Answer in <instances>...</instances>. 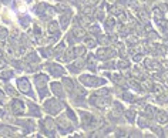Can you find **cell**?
<instances>
[{
	"label": "cell",
	"mask_w": 168,
	"mask_h": 138,
	"mask_svg": "<svg viewBox=\"0 0 168 138\" xmlns=\"http://www.w3.org/2000/svg\"><path fill=\"white\" fill-rule=\"evenodd\" d=\"M80 81L83 84L88 87H97V86H103L106 81L103 78H98V77H94V76H81L80 77Z\"/></svg>",
	"instance_id": "cell-1"
},
{
	"label": "cell",
	"mask_w": 168,
	"mask_h": 138,
	"mask_svg": "<svg viewBox=\"0 0 168 138\" xmlns=\"http://www.w3.org/2000/svg\"><path fill=\"white\" fill-rule=\"evenodd\" d=\"M44 108L50 114H57L63 108V104L60 101H57V100H47L46 104H44Z\"/></svg>",
	"instance_id": "cell-2"
},
{
	"label": "cell",
	"mask_w": 168,
	"mask_h": 138,
	"mask_svg": "<svg viewBox=\"0 0 168 138\" xmlns=\"http://www.w3.org/2000/svg\"><path fill=\"white\" fill-rule=\"evenodd\" d=\"M115 56V51L110 47H103V49H98L97 51V57L98 58H103V60H108V58L114 57Z\"/></svg>",
	"instance_id": "cell-3"
},
{
	"label": "cell",
	"mask_w": 168,
	"mask_h": 138,
	"mask_svg": "<svg viewBox=\"0 0 168 138\" xmlns=\"http://www.w3.org/2000/svg\"><path fill=\"white\" fill-rule=\"evenodd\" d=\"M17 86H19V88H20V91L22 93H24V94H30V90H31V87H30V83H29V80L27 78H19L17 80Z\"/></svg>",
	"instance_id": "cell-4"
},
{
	"label": "cell",
	"mask_w": 168,
	"mask_h": 138,
	"mask_svg": "<svg viewBox=\"0 0 168 138\" xmlns=\"http://www.w3.org/2000/svg\"><path fill=\"white\" fill-rule=\"evenodd\" d=\"M12 111L14 114H17V115L24 113V104H23L22 100H14V101L12 103Z\"/></svg>",
	"instance_id": "cell-5"
},
{
	"label": "cell",
	"mask_w": 168,
	"mask_h": 138,
	"mask_svg": "<svg viewBox=\"0 0 168 138\" xmlns=\"http://www.w3.org/2000/svg\"><path fill=\"white\" fill-rule=\"evenodd\" d=\"M43 128L47 134H53L54 130H56V123H54L51 118H46V120L43 121Z\"/></svg>",
	"instance_id": "cell-6"
},
{
	"label": "cell",
	"mask_w": 168,
	"mask_h": 138,
	"mask_svg": "<svg viewBox=\"0 0 168 138\" xmlns=\"http://www.w3.org/2000/svg\"><path fill=\"white\" fill-rule=\"evenodd\" d=\"M47 76H44V74H37L34 78V83H36V87H37L39 90L41 88H46V83H47Z\"/></svg>",
	"instance_id": "cell-7"
},
{
	"label": "cell",
	"mask_w": 168,
	"mask_h": 138,
	"mask_svg": "<svg viewBox=\"0 0 168 138\" xmlns=\"http://www.w3.org/2000/svg\"><path fill=\"white\" fill-rule=\"evenodd\" d=\"M47 68L50 70V73L53 74V76H56V77L61 76V74L64 73L63 67H61V66H59V64H49V66H47Z\"/></svg>",
	"instance_id": "cell-8"
},
{
	"label": "cell",
	"mask_w": 168,
	"mask_h": 138,
	"mask_svg": "<svg viewBox=\"0 0 168 138\" xmlns=\"http://www.w3.org/2000/svg\"><path fill=\"white\" fill-rule=\"evenodd\" d=\"M91 103H93L96 107L98 108H104L107 104H108V100H106V98H98V97H93L91 98Z\"/></svg>",
	"instance_id": "cell-9"
},
{
	"label": "cell",
	"mask_w": 168,
	"mask_h": 138,
	"mask_svg": "<svg viewBox=\"0 0 168 138\" xmlns=\"http://www.w3.org/2000/svg\"><path fill=\"white\" fill-rule=\"evenodd\" d=\"M47 30H49L50 34H53V36H59V24H57V22L51 20V22L49 23V26H47Z\"/></svg>",
	"instance_id": "cell-10"
},
{
	"label": "cell",
	"mask_w": 168,
	"mask_h": 138,
	"mask_svg": "<svg viewBox=\"0 0 168 138\" xmlns=\"http://www.w3.org/2000/svg\"><path fill=\"white\" fill-rule=\"evenodd\" d=\"M74 57H76V49H69L64 53V57H61V60L63 61H70Z\"/></svg>",
	"instance_id": "cell-11"
},
{
	"label": "cell",
	"mask_w": 168,
	"mask_h": 138,
	"mask_svg": "<svg viewBox=\"0 0 168 138\" xmlns=\"http://www.w3.org/2000/svg\"><path fill=\"white\" fill-rule=\"evenodd\" d=\"M157 121H158L160 124H165L168 123V114L164 113V111H157Z\"/></svg>",
	"instance_id": "cell-12"
},
{
	"label": "cell",
	"mask_w": 168,
	"mask_h": 138,
	"mask_svg": "<svg viewBox=\"0 0 168 138\" xmlns=\"http://www.w3.org/2000/svg\"><path fill=\"white\" fill-rule=\"evenodd\" d=\"M13 134H14V132H13V130L10 128L9 125H2L0 127V135H3V137H12Z\"/></svg>",
	"instance_id": "cell-13"
},
{
	"label": "cell",
	"mask_w": 168,
	"mask_h": 138,
	"mask_svg": "<svg viewBox=\"0 0 168 138\" xmlns=\"http://www.w3.org/2000/svg\"><path fill=\"white\" fill-rule=\"evenodd\" d=\"M110 10H111V13H114V14H120V13L124 10V6H123V3L117 2V3H114L111 7H110Z\"/></svg>",
	"instance_id": "cell-14"
},
{
	"label": "cell",
	"mask_w": 168,
	"mask_h": 138,
	"mask_svg": "<svg viewBox=\"0 0 168 138\" xmlns=\"http://www.w3.org/2000/svg\"><path fill=\"white\" fill-rule=\"evenodd\" d=\"M84 44H86L87 47H90V49L96 47V44H97L96 37H93V36H87V37H84Z\"/></svg>",
	"instance_id": "cell-15"
},
{
	"label": "cell",
	"mask_w": 168,
	"mask_h": 138,
	"mask_svg": "<svg viewBox=\"0 0 168 138\" xmlns=\"http://www.w3.org/2000/svg\"><path fill=\"white\" fill-rule=\"evenodd\" d=\"M51 90H53V93L57 97H63V95H64V93H63V90H61V86H60L59 83H51Z\"/></svg>",
	"instance_id": "cell-16"
},
{
	"label": "cell",
	"mask_w": 168,
	"mask_h": 138,
	"mask_svg": "<svg viewBox=\"0 0 168 138\" xmlns=\"http://www.w3.org/2000/svg\"><path fill=\"white\" fill-rule=\"evenodd\" d=\"M87 66H88V68H91V70H96L97 68V58L94 57L93 54H90L88 56V60H87Z\"/></svg>",
	"instance_id": "cell-17"
},
{
	"label": "cell",
	"mask_w": 168,
	"mask_h": 138,
	"mask_svg": "<svg viewBox=\"0 0 168 138\" xmlns=\"http://www.w3.org/2000/svg\"><path fill=\"white\" fill-rule=\"evenodd\" d=\"M83 64L84 63L81 61V60H78V61H76L74 64L70 66V71H71V73H78V71L83 68Z\"/></svg>",
	"instance_id": "cell-18"
},
{
	"label": "cell",
	"mask_w": 168,
	"mask_h": 138,
	"mask_svg": "<svg viewBox=\"0 0 168 138\" xmlns=\"http://www.w3.org/2000/svg\"><path fill=\"white\" fill-rule=\"evenodd\" d=\"M70 12L67 13V14H63L61 16V19H60V22H61V27L63 29H67V26H69V23H70Z\"/></svg>",
	"instance_id": "cell-19"
},
{
	"label": "cell",
	"mask_w": 168,
	"mask_h": 138,
	"mask_svg": "<svg viewBox=\"0 0 168 138\" xmlns=\"http://www.w3.org/2000/svg\"><path fill=\"white\" fill-rule=\"evenodd\" d=\"M63 86L66 87V90L69 93H71L73 90H74V86H73V81L70 80V78H63Z\"/></svg>",
	"instance_id": "cell-20"
},
{
	"label": "cell",
	"mask_w": 168,
	"mask_h": 138,
	"mask_svg": "<svg viewBox=\"0 0 168 138\" xmlns=\"http://www.w3.org/2000/svg\"><path fill=\"white\" fill-rule=\"evenodd\" d=\"M71 34L76 37V39H81V37H84L83 27H74V29H73V33Z\"/></svg>",
	"instance_id": "cell-21"
},
{
	"label": "cell",
	"mask_w": 168,
	"mask_h": 138,
	"mask_svg": "<svg viewBox=\"0 0 168 138\" xmlns=\"http://www.w3.org/2000/svg\"><path fill=\"white\" fill-rule=\"evenodd\" d=\"M114 26H115L114 17H108V19H107V22H106V29H107V30L111 31L113 29H114Z\"/></svg>",
	"instance_id": "cell-22"
},
{
	"label": "cell",
	"mask_w": 168,
	"mask_h": 138,
	"mask_svg": "<svg viewBox=\"0 0 168 138\" xmlns=\"http://www.w3.org/2000/svg\"><path fill=\"white\" fill-rule=\"evenodd\" d=\"M155 108L153 107V105H147L145 107V115H148V117H154L155 115Z\"/></svg>",
	"instance_id": "cell-23"
},
{
	"label": "cell",
	"mask_w": 168,
	"mask_h": 138,
	"mask_svg": "<svg viewBox=\"0 0 168 138\" xmlns=\"http://www.w3.org/2000/svg\"><path fill=\"white\" fill-rule=\"evenodd\" d=\"M29 108H30V114H31V115H36V117L40 115V113H39V108L36 107V105L29 104Z\"/></svg>",
	"instance_id": "cell-24"
},
{
	"label": "cell",
	"mask_w": 168,
	"mask_h": 138,
	"mask_svg": "<svg viewBox=\"0 0 168 138\" xmlns=\"http://www.w3.org/2000/svg\"><path fill=\"white\" fill-rule=\"evenodd\" d=\"M137 14H138V17H140L141 20H147V19H148V13H147L144 9H138Z\"/></svg>",
	"instance_id": "cell-25"
},
{
	"label": "cell",
	"mask_w": 168,
	"mask_h": 138,
	"mask_svg": "<svg viewBox=\"0 0 168 138\" xmlns=\"http://www.w3.org/2000/svg\"><path fill=\"white\" fill-rule=\"evenodd\" d=\"M124 115L127 117V120H128V121H131V123H133V121L135 120V113H134V111H125Z\"/></svg>",
	"instance_id": "cell-26"
},
{
	"label": "cell",
	"mask_w": 168,
	"mask_h": 138,
	"mask_svg": "<svg viewBox=\"0 0 168 138\" xmlns=\"http://www.w3.org/2000/svg\"><path fill=\"white\" fill-rule=\"evenodd\" d=\"M128 67H130V63H128L127 60H121V61L118 63V68H121V70H127Z\"/></svg>",
	"instance_id": "cell-27"
},
{
	"label": "cell",
	"mask_w": 168,
	"mask_h": 138,
	"mask_svg": "<svg viewBox=\"0 0 168 138\" xmlns=\"http://www.w3.org/2000/svg\"><path fill=\"white\" fill-rule=\"evenodd\" d=\"M10 77H13V71L6 70V71H3V73H2V78H4V80H9Z\"/></svg>",
	"instance_id": "cell-28"
},
{
	"label": "cell",
	"mask_w": 168,
	"mask_h": 138,
	"mask_svg": "<svg viewBox=\"0 0 168 138\" xmlns=\"http://www.w3.org/2000/svg\"><path fill=\"white\" fill-rule=\"evenodd\" d=\"M84 14L86 16H93L94 14V9H93V6H87L86 9H84Z\"/></svg>",
	"instance_id": "cell-29"
},
{
	"label": "cell",
	"mask_w": 168,
	"mask_h": 138,
	"mask_svg": "<svg viewBox=\"0 0 168 138\" xmlns=\"http://www.w3.org/2000/svg\"><path fill=\"white\" fill-rule=\"evenodd\" d=\"M154 17H155V20H157V19H162V10H161V7H157V9L154 10Z\"/></svg>",
	"instance_id": "cell-30"
},
{
	"label": "cell",
	"mask_w": 168,
	"mask_h": 138,
	"mask_svg": "<svg viewBox=\"0 0 168 138\" xmlns=\"http://www.w3.org/2000/svg\"><path fill=\"white\" fill-rule=\"evenodd\" d=\"M155 23L160 26V27H162V29H165V27H167V26H168V23L165 22L164 19H157V20H155Z\"/></svg>",
	"instance_id": "cell-31"
},
{
	"label": "cell",
	"mask_w": 168,
	"mask_h": 138,
	"mask_svg": "<svg viewBox=\"0 0 168 138\" xmlns=\"http://www.w3.org/2000/svg\"><path fill=\"white\" fill-rule=\"evenodd\" d=\"M57 10L59 12H70V9H69V6H66V4H61V3H59L57 4Z\"/></svg>",
	"instance_id": "cell-32"
},
{
	"label": "cell",
	"mask_w": 168,
	"mask_h": 138,
	"mask_svg": "<svg viewBox=\"0 0 168 138\" xmlns=\"http://www.w3.org/2000/svg\"><path fill=\"white\" fill-rule=\"evenodd\" d=\"M27 60H29V61H39V57H37V56H36V53H30V54H29V57H27Z\"/></svg>",
	"instance_id": "cell-33"
},
{
	"label": "cell",
	"mask_w": 168,
	"mask_h": 138,
	"mask_svg": "<svg viewBox=\"0 0 168 138\" xmlns=\"http://www.w3.org/2000/svg\"><path fill=\"white\" fill-rule=\"evenodd\" d=\"M118 19H120V22H121L123 24H124V23H127V20H128L127 14H125V13H123V12L118 14Z\"/></svg>",
	"instance_id": "cell-34"
},
{
	"label": "cell",
	"mask_w": 168,
	"mask_h": 138,
	"mask_svg": "<svg viewBox=\"0 0 168 138\" xmlns=\"http://www.w3.org/2000/svg\"><path fill=\"white\" fill-rule=\"evenodd\" d=\"M6 36H7V31L2 27V29H0V39H6Z\"/></svg>",
	"instance_id": "cell-35"
},
{
	"label": "cell",
	"mask_w": 168,
	"mask_h": 138,
	"mask_svg": "<svg viewBox=\"0 0 168 138\" xmlns=\"http://www.w3.org/2000/svg\"><path fill=\"white\" fill-rule=\"evenodd\" d=\"M133 76H134V77H138V78H141L140 70H138V68H134V70H133Z\"/></svg>",
	"instance_id": "cell-36"
},
{
	"label": "cell",
	"mask_w": 168,
	"mask_h": 138,
	"mask_svg": "<svg viewBox=\"0 0 168 138\" xmlns=\"http://www.w3.org/2000/svg\"><path fill=\"white\" fill-rule=\"evenodd\" d=\"M84 51H86L84 47H77V49H76V54H84Z\"/></svg>",
	"instance_id": "cell-37"
},
{
	"label": "cell",
	"mask_w": 168,
	"mask_h": 138,
	"mask_svg": "<svg viewBox=\"0 0 168 138\" xmlns=\"http://www.w3.org/2000/svg\"><path fill=\"white\" fill-rule=\"evenodd\" d=\"M128 41H130V43H137V37L135 36H128Z\"/></svg>",
	"instance_id": "cell-38"
},
{
	"label": "cell",
	"mask_w": 168,
	"mask_h": 138,
	"mask_svg": "<svg viewBox=\"0 0 168 138\" xmlns=\"http://www.w3.org/2000/svg\"><path fill=\"white\" fill-rule=\"evenodd\" d=\"M124 98H125V100H128L130 103H133V95L128 94V93H125V94H124Z\"/></svg>",
	"instance_id": "cell-39"
},
{
	"label": "cell",
	"mask_w": 168,
	"mask_h": 138,
	"mask_svg": "<svg viewBox=\"0 0 168 138\" xmlns=\"http://www.w3.org/2000/svg\"><path fill=\"white\" fill-rule=\"evenodd\" d=\"M153 88H154V91L155 93H162V87L161 86H153Z\"/></svg>",
	"instance_id": "cell-40"
},
{
	"label": "cell",
	"mask_w": 168,
	"mask_h": 138,
	"mask_svg": "<svg viewBox=\"0 0 168 138\" xmlns=\"http://www.w3.org/2000/svg\"><path fill=\"white\" fill-rule=\"evenodd\" d=\"M97 2H98V0H86V3H87L88 6H94Z\"/></svg>",
	"instance_id": "cell-41"
},
{
	"label": "cell",
	"mask_w": 168,
	"mask_h": 138,
	"mask_svg": "<svg viewBox=\"0 0 168 138\" xmlns=\"http://www.w3.org/2000/svg\"><path fill=\"white\" fill-rule=\"evenodd\" d=\"M140 127H145V125H148V124H145V121H144V118H140Z\"/></svg>",
	"instance_id": "cell-42"
},
{
	"label": "cell",
	"mask_w": 168,
	"mask_h": 138,
	"mask_svg": "<svg viewBox=\"0 0 168 138\" xmlns=\"http://www.w3.org/2000/svg\"><path fill=\"white\" fill-rule=\"evenodd\" d=\"M97 17H98V20H103L104 13H103V12H98V13H97Z\"/></svg>",
	"instance_id": "cell-43"
},
{
	"label": "cell",
	"mask_w": 168,
	"mask_h": 138,
	"mask_svg": "<svg viewBox=\"0 0 168 138\" xmlns=\"http://www.w3.org/2000/svg\"><path fill=\"white\" fill-rule=\"evenodd\" d=\"M4 100H6V97H4L3 91H2V90H0V101H3V103H4Z\"/></svg>",
	"instance_id": "cell-44"
},
{
	"label": "cell",
	"mask_w": 168,
	"mask_h": 138,
	"mask_svg": "<svg viewBox=\"0 0 168 138\" xmlns=\"http://www.w3.org/2000/svg\"><path fill=\"white\" fill-rule=\"evenodd\" d=\"M4 66H6V61H4V60H2V58H0V68H3Z\"/></svg>",
	"instance_id": "cell-45"
},
{
	"label": "cell",
	"mask_w": 168,
	"mask_h": 138,
	"mask_svg": "<svg viewBox=\"0 0 168 138\" xmlns=\"http://www.w3.org/2000/svg\"><path fill=\"white\" fill-rule=\"evenodd\" d=\"M0 115H2V111H0Z\"/></svg>",
	"instance_id": "cell-46"
}]
</instances>
